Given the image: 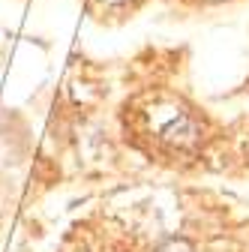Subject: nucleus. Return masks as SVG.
<instances>
[{"label":"nucleus","mask_w":249,"mask_h":252,"mask_svg":"<svg viewBox=\"0 0 249 252\" xmlns=\"http://www.w3.org/2000/svg\"><path fill=\"white\" fill-rule=\"evenodd\" d=\"M150 123H153V129L159 132L162 141L174 144V147H183V150H189L201 141V129H198V120L180 108V105H168V108H156V111H150Z\"/></svg>","instance_id":"1"},{"label":"nucleus","mask_w":249,"mask_h":252,"mask_svg":"<svg viewBox=\"0 0 249 252\" xmlns=\"http://www.w3.org/2000/svg\"><path fill=\"white\" fill-rule=\"evenodd\" d=\"M156 252H195V249H192V243H186V240H177V237H174V240H165Z\"/></svg>","instance_id":"2"},{"label":"nucleus","mask_w":249,"mask_h":252,"mask_svg":"<svg viewBox=\"0 0 249 252\" xmlns=\"http://www.w3.org/2000/svg\"><path fill=\"white\" fill-rule=\"evenodd\" d=\"M126 3H132V0H93V6H99V9H123Z\"/></svg>","instance_id":"3"}]
</instances>
